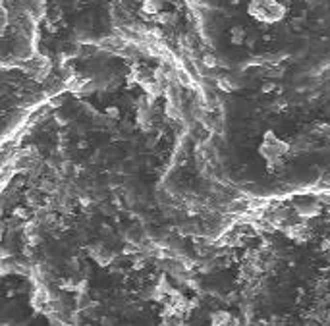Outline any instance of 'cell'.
Returning <instances> with one entry per match:
<instances>
[{
    "label": "cell",
    "instance_id": "cell-1",
    "mask_svg": "<svg viewBox=\"0 0 330 326\" xmlns=\"http://www.w3.org/2000/svg\"><path fill=\"white\" fill-rule=\"evenodd\" d=\"M247 12L251 18L264 22V24H276L286 16V8L278 0H251Z\"/></svg>",
    "mask_w": 330,
    "mask_h": 326
},
{
    "label": "cell",
    "instance_id": "cell-2",
    "mask_svg": "<svg viewBox=\"0 0 330 326\" xmlns=\"http://www.w3.org/2000/svg\"><path fill=\"white\" fill-rule=\"evenodd\" d=\"M241 41H243V29L241 28L232 29V42L234 44H241Z\"/></svg>",
    "mask_w": 330,
    "mask_h": 326
}]
</instances>
